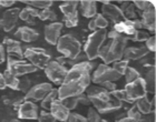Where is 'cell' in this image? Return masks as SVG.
Listing matches in <instances>:
<instances>
[{
  "label": "cell",
  "instance_id": "obj_18",
  "mask_svg": "<svg viewBox=\"0 0 156 122\" xmlns=\"http://www.w3.org/2000/svg\"><path fill=\"white\" fill-rule=\"evenodd\" d=\"M148 50L145 46H140V47H129L126 48L124 51L123 57L125 60H140V59L144 58L145 56L148 53Z\"/></svg>",
  "mask_w": 156,
  "mask_h": 122
},
{
  "label": "cell",
  "instance_id": "obj_9",
  "mask_svg": "<svg viewBox=\"0 0 156 122\" xmlns=\"http://www.w3.org/2000/svg\"><path fill=\"white\" fill-rule=\"evenodd\" d=\"M44 70H45L47 78L55 84H62L66 77V74L68 72V69L65 66L59 64L56 60L49 61V63L46 66Z\"/></svg>",
  "mask_w": 156,
  "mask_h": 122
},
{
  "label": "cell",
  "instance_id": "obj_36",
  "mask_svg": "<svg viewBox=\"0 0 156 122\" xmlns=\"http://www.w3.org/2000/svg\"><path fill=\"white\" fill-rule=\"evenodd\" d=\"M134 5L144 12V11H146V10L151 9V8H154L155 7V1H140V0H135Z\"/></svg>",
  "mask_w": 156,
  "mask_h": 122
},
{
  "label": "cell",
  "instance_id": "obj_34",
  "mask_svg": "<svg viewBox=\"0 0 156 122\" xmlns=\"http://www.w3.org/2000/svg\"><path fill=\"white\" fill-rule=\"evenodd\" d=\"M150 38V35L145 31H142V30H136L135 33L133 36H129V37H127L128 40H133V41H137V42H140V41H146L147 39Z\"/></svg>",
  "mask_w": 156,
  "mask_h": 122
},
{
  "label": "cell",
  "instance_id": "obj_3",
  "mask_svg": "<svg viewBox=\"0 0 156 122\" xmlns=\"http://www.w3.org/2000/svg\"><path fill=\"white\" fill-rule=\"evenodd\" d=\"M128 39L125 35H118L114 38H112L111 43L105 46L104 48H101L99 51V58L104 61V64H109L116 61H119L123 58L124 51L126 49Z\"/></svg>",
  "mask_w": 156,
  "mask_h": 122
},
{
  "label": "cell",
  "instance_id": "obj_17",
  "mask_svg": "<svg viewBox=\"0 0 156 122\" xmlns=\"http://www.w3.org/2000/svg\"><path fill=\"white\" fill-rule=\"evenodd\" d=\"M50 113L54 116V118H55L56 120L65 122L66 120H67V118H68L70 111L62 104V100L56 99L55 101L51 103V107H50Z\"/></svg>",
  "mask_w": 156,
  "mask_h": 122
},
{
  "label": "cell",
  "instance_id": "obj_50",
  "mask_svg": "<svg viewBox=\"0 0 156 122\" xmlns=\"http://www.w3.org/2000/svg\"><path fill=\"white\" fill-rule=\"evenodd\" d=\"M116 122H134L132 119H129V118H123V119H119L118 121H116Z\"/></svg>",
  "mask_w": 156,
  "mask_h": 122
},
{
  "label": "cell",
  "instance_id": "obj_40",
  "mask_svg": "<svg viewBox=\"0 0 156 122\" xmlns=\"http://www.w3.org/2000/svg\"><path fill=\"white\" fill-rule=\"evenodd\" d=\"M39 122H56V119L54 118L51 113L48 111H41L38 116Z\"/></svg>",
  "mask_w": 156,
  "mask_h": 122
},
{
  "label": "cell",
  "instance_id": "obj_49",
  "mask_svg": "<svg viewBox=\"0 0 156 122\" xmlns=\"http://www.w3.org/2000/svg\"><path fill=\"white\" fill-rule=\"evenodd\" d=\"M6 88V83H5V80H3L2 73H0V90H3Z\"/></svg>",
  "mask_w": 156,
  "mask_h": 122
},
{
  "label": "cell",
  "instance_id": "obj_7",
  "mask_svg": "<svg viewBox=\"0 0 156 122\" xmlns=\"http://www.w3.org/2000/svg\"><path fill=\"white\" fill-rule=\"evenodd\" d=\"M23 57L30 61V64L37 69H45L50 61V56L41 48H28L23 52Z\"/></svg>",
  "mask_w": 156,
  "mask_h": 122
},
{
  "label": "cell",
  "instance_id": "obj_25",
  "mask_svg": "<svg viewBox=\"0 0 156 122\" xmlns=\"http://www.w3.org/2000/svg\"><path fill=\"white\" fill-rule=\"evenodd\" d=\"M107 26H108V20L103 15H101V13H97L94 18H91L89 23H88V28L91 31H96V30H99V29H106Z\"/></svg>",
  "mask_w": 156,
  "mask_h": 122
},
{
  "label": "cell",
  "instance_id": "obj_37",
  "mask_svg": "<svg viewBox=\"0 0 156 122\" xmlns=\"http://www.w3.org/2000/svg\"><path fill=\"white\" fill-rule=\"evenodd\" d=\"M127 118L132 119L134 122H140L142 119V113L138 111L136 106H133L128 111H127Z\"/></svg>",
  "mask_w": 156,
  "mask_h": 122
},
{
  "label": "cell",
  "instance_id": "obj_41",
  "mask_svg": "<svg viewBox=\"0 0 156 122\" xmlns=\"http://www.w3.org/2000/svg\"><path fill=\"white\" fill-rule=\"evenodd\" d=\"M65 122H87V119L78 113H69L68 118Z\"/></svg>",
  "mask_w": 156,
  "mask_h": 122
},
{
  "label": "cell",
  "instance_id": "obj_30",
  "mask_svg": "<svg viewBox=\"0 0 156 122\" xmlns=\"http://www.w3.org/2000/svg\"><path fill=\"white\" fill-rule=\"evenodd\" d=\"M23 3H26L28 6L35 7V9H49L52 5L51 0H25L23 1Z\"/></svg>",
  "mask_w": 156,
  "mask_h": 122
},
{
  "label": "cell",
  "instance_id": "obj_39",
  "mask_svg": "<svg viewBox=\"0 0 156 122\" xmlns=\"http://www.w3.org/2000/svg\"><path fill=\"white\" fill-rule=\"evenodd\" d=\"M31 88V83L28 78H23L21 80H19V84H18V90L21 91L23 93H27Z\"/></svg>",
  "mask_w": 156,
  "mask_h": 122
},
{
  "label": "cell",
  "instance_id": "obj_19",
  "mask_svg": "<svg viewBox=\"0 0 156 122\" xmlns=\"http://www.w3.org/2000/svg\"><path fill=\"white\" fill-rule=\"evenodd\" d=\"M15 36H16V38L20 39L23 42H34L39 38V33L36 30L26 26L18 28Z\"/></svg>",
  "mask_w": 156,
  "mask_h": 122
},
{
  "label": "cell",
  "instance_id": "obj_44",
  "mask_svg": "<svg viewBox=\"0 0 156 122\" xmlns=\"http://www.w3.org/2000/svg\"><path fill=\"white\" fill-rule=\"evenodd\" d=\"M113 29L117 32V33H119V35H124V32H125V29H126V25H125V21L124 22H118L116 23L114 26Z\"/></svg>",
  "mask_w": 156,
  "mask_h": 122
},
{
  "label": "cell",
  "instance_id": "obj_27",
  "mask_svg": "<svg viewBox=\"0 0 156 122\" xmlns=\"http://www.w3.org/2000/svg\"><path fill=\"white\" fill-rule=\"evenodd\" d=\"M3 80L6 83V87H9L12 90H18V84H19V79L18 77H16L15 74H12L9 70H5V72L2 73Z\"/></svg>",
  "mask_w": 156,
  "mask_h": 122
},
{
  "label": "cell",
  "instance_id": "obj_42",
  "mask_svg": "<svg viewBox=\"0 0 156 122\" xmlns=\"http://www.w3.org/2000/svg\"><path fill=\"white\" fill-rule=\"evenodd\" d=\"M146 48L148 51L155 52L156 51V38L155 36H152L146 40Z\"/></svg>",
  "mask_w": 156,
  "mask_h": 122
},
{
  "label": "cell",
  "instance_id": "obj_43",
  "mask_svg": "<svg viewBox=\"0 0 156 122\" xmlns=\"http://www.w3.org/2000/svg\"><path fill=\"white\" fill-rule=\"evenodd\" d=\"M99 86H101V88H104L105 90L108 91L109 93L116 90V84H115L114 82H104V83L99 84Z\"/></svg>",
  "mask_w": 156,
  "mask_h": 122
},
{
  "label": "cell",
  "instance_id": "obj_32",
  "mask_svg": "<svg viewBox=\"0 0 156 122\" xmlns=\"http://www.w3.org/2000/svg\"><path fill=\"white\" fill-rule=\"evenodd\" d=\"M125 80H126V83H130V82H133L134 80H136L137 78H140V73H138V71L136 69H134L132 67H127L126 71H125Z\"/></svg>",
  "mask_w": 156,
  "mask_h": 122
},
{
  "label": "cell",
  "instance_id": "obj_35",
  "mask_svg": "<svg viewBox=\"0 0 156 122\" xmlns=\"http://www.w3.org/2000/svg\"><path fill=\"white\" fill-rule=\"evenodd\" d=\"M127 67H128V61L127 60H122V61H116L114 62V66H113V69L116 71L117 73L120 74V76H124L125 74V71H126Z\"/></svg>",
  "mask_w": 156,
  "mask_h": 122
},
{
  "label": "cell",
  "instance_id": "obj_31",
  "mask_svg": "<svg viewBox=\"0 0 156 122\" xmlns=\"http://www.w3.org/2000/svg\"><path fill=\"white\" fill-rule=\"evenodd\" d=\"M123 12L124 17L126 18V20H135L137 19V15L135 12V7L134 5H130L129 2H123L122 8H119Z\"/></svg>",
  "mask_w": 156,
  "mask_h": 122
},
{
  "label": "cell",
  "instance_id": "obj_26",
  "mask_svg": "<svg viewBox=\"0 0 156 122\" xmlns=\"http://www.w3.org/2000/svg\"><path fill=\"white\" fill-rule=\"evenodd\" d=\"M38 15L39 11L37 9L31 8V7H26L23 10H20L19 18L23 21L30 23V25H35V18L38 17Z\"/></svg>",
  "mask_w": 156,
  "mask_h": 122
},
{
  "label": "cell",
  "instance_id": "obj_2",
  "mask_svg": "<svg viewBox=\"0 0 156 122\" xmlns=\"http://www.w3.org/2000/svg\"><path fill=\"white\" fill-rule=\"evenodd\" d=\"M87 91V99L89 102L94 104L98 113H107L111 111L118 110L122 107V102L115 99L111 93L106 91L101 87H88L86 89Z\"/></svg>",
  "mask_w": 156,
  "mask_h": 122
},
{
  "label": "cell",
  "instance_id": "obj_52",
  "mask_svg": "<svg viewBox=\"0 0 156 122\" xmlns=\"http://www.w3.org/2000/svg\"><path fill=\"white\" fill-rule=\"evenodd\" d=\"M0 8H1V2H0Z\"/></svg>",
  "mask_w": 156,
  "mask_h": 122
},
{
  "label": "cell",
  "instance_id": "obj_12",
  "mask_svg": "<svg viewBox=\"0 0 156 122\" xmlns=\"http://www.w3.org/2000/svg\"><path fill=\"white\" fill-rule=\"evenodd\" d=\"M103 7H101V15L106 18L109 19L112 22H114L115 25L118 22H124L126 18L124 17L122 10L115 5H112L109 1H101Z\"/></svg>",
  "mask_w": 156,
  "mask_h": 122
},
{
  "label": "cell",
  "instance_id": "obj_38",
  "mask_svg": "<svg viewBox=\"0 0 156 122\" xmlns=\"http://www.w3.org/2000/svg\"><path fill=\"white\" fill-rule=\"evenodd\" d=\"M87 122H101V116L96 109L94 108H89L88 109V114H87Z\"/></svg>",
  "mask_w": 156,
  "mask_h": 122
},
{
  "label": "cell",
  "instance_id": "obj_23",
  "mask_svg": "<svg viewBox=\"0 0 156 122\" xmlns=\"http://www.w3.org/2000/svg\"><path fill=\"white\" fill-rule=\"evenodd\" d=\"M155 104V98L152 101L147 99V96H144L136 100V108L140 113L143 114H150L153 111V107Z\"/></svg>",
  "mask_w": 156,
  "mask_h": 122
},
{
  "label": "cell",
  "instance_id": "obj_6",
  "mask_svg": "<svg viewBox=\"0 0 156 122\" xmlns=\"http://www.w3.org/2000/svg\"><path fill=\"white\" fill-rule=\"evenodd\" d=\"M124 93L126 96V100L128 103L136 102L142 97L146 96V83L144 81V78L140 77L136 80H134L130 83H126V87L124 89Z\"/></svg>",
  "mask_w": 156,
  "mask_h": 122
},
{
  "label": "cell",
  "instance_id": "obj_22",
  "mask_svg": "<svg viewBox=\"0 0 156 122\" xmlns=\"http://www.w3.org/2000/svg\"><path fill=\"white\" fill-rule=\"evenodd\" d=\"M62 104L67 108V109L70 111V110H74L77 108L78 103H83V104H89V100L87 99L86 96H75V97H69V98H66V99L62 100Z\"/></svg>",
  "mask_w": 156,
  "mask_h": 122
},
{
  "label": "cell",
  "instance_id": "obj_47",
  "mask_svg": "<svg viewBox=\"0 0 156 122\" xmlns=\"http://www.w3.org/2000/svg\"><path fill=\"white\" fill-rule=\"evenodd\" d=\"M133 23H134V28H135L136 30H140L142 28H143V26H142V22H140V19L133 20Z\"/></svg>",
  "mask_w": 156,
  "mask_h": 122
},
{
  "label": "cell",
  "instance_id": "obj_29",
  "mask_svg": "<svg viewBox=\"0 0 156 122\" xmlns=\"http://www.w3.org/2000/svg\"><path fill=\"white\" fill-rule=\"evenodd\" d=\"M145 83H146V90L151 93L155 92V68H151L145 74Z\"/></svg>",
  "mask_w": 156,
  "mask_h": 122
},
{
  "label": "cell",
  "instance_id": "obj_28",
  "mask_svg": "<svg viewBox=\"0 0 156 122\" xmlns=\"http://www.w3.org/2000/svg\"><path fill=\"white\" fill-rule=\"evenodd\" d=\"M56 99H58V89H54V88H52L51 90H50V92L41 100V108L47 110V111L50 110L51 103L54 102Z\"/></svg>",
  "mask_w": 156,
  "mask_h": 122
},
{
  "label": "cell",
  "instance_id": "obj_10",
  "mask_svg": "<svg viewBox=\"0 0 156 122\" xmlns=\"http://www.w3.org/2000/svg\"><path fill=\"white\" fill-rule=\"evenodd\" d=\"M79 1H65L59 6V9L64 15V19H65V26L68 28L76 27L78 23V12L77 7Z\"/></svg>",
  "mask_w": 156,
  "mask_h": 122
},
{
  "label": "cell",
  "instance_id": "obj_48",
  "mask_svg": "<svg viewBox=\"0 0 156 122\" xmlns=\"http://www.w3.org/2000/svg\"><path fill=\"white\" fill-rule=\"evenodd\" d=\"M140 122H155V117L151 116V117H146V118H142Z\"/></svg>",
  "mask_w": 156,
  "mask_h": 122
},
{
  "label": "cell",
  "instance_id": "obj_15",
  "mask_svg": "<svg viewBox=\"0 0 156 122\" xmlns=\"http://www.w3.org/2000/svg\"><path fill=\"white\" fill-rule=\"evenodd\" d=\"M62 27H64V25L62 22H57V21L45 26L44 33H45L46 41L52 46L57 45V42L60 38V32H62Z\"/></svg>",
  "mask_w": 156,
  "mask_h": 122
},
{
  "label": "cell",
  "instance_id": "obj_20",
  "mask_svg": "<svg viewBox=\"0 0 156 122\" xmlns=\"http://www.w3.org/2000/svg\"><path fill=\"white\" fill-rule=\"evenodd\" d=\"M142 26L152 33H155V7L142 13Z\"/></svg>",
  "mask_w": 156,
  "mask_h": 122
},
{
  "label": "cell",
  "instance_id": "obj_21",
  "mask_svg": "<svg viewBox=\"0 0 156 122\" xmlns=\"http://www.w3.org/2000/svg\"><path fill=\"white\" fill-rule=\"evenodd\" d=\"M3 43L6 45L7 52L10 55V57H11V56H17V57H19L20 59L23 58V48H21L19 41L13 40V39H10V38H5L3 39Z\"/></svg>",
  "mask_w": 156,
  "mask_h": 122
},
{
  "label": "cell",
  "instance_id": "obj_46",
  "mask_svg": "<svg viewBox=\"0 0 156 122\" xmlns=\"http://www.w3.org/2000/svg\"><path fill=\"white\" fill-rule=\"evenodd\" d=\"M1 2V7H11L15 3L13 0H0Z\"/></svg>",
  "mask_w": 156,
  "mask_h": 122
},
{
  "label": "cell",
  "instance_id": "obj_1",
  "mask_svg": "<svg viewBox=\"0 0 156 122\" xmlns=\"http://www.w3.org/2000/svg\"><path fill=\"white\" fill-rule=\"evenodd\" d=\"M91 68L93 64L89 61L73 66L58 89V99L64 100L69 97L83 94L90 84Z\"/></svg>",
  "mask_w": 156,
  "mask_h": 122
},
{
  "label": "cell",
  "instance_id": "obj_45",
  "mask_svg": "<svg viewBox=\"0 0 156 122\" xmlns=\"http://www.w3.org/2000/svg\"><path fill=\"white\" fill-rule=\"evenodd\" d=\"M6 59V53H5V48L2 45H0V64L2 63Z\"/></svg>",
  "mask_w": 156,
  "mask_h": 122
},
{
  "label": "cell",
  "instance_id": "obj_51",
  "mask_svg": "<svg viewBox=\"0 0 156 122\" xmlns=\"http://www.w3.org/2000/svg\"><path fill=\"white\" fill-rule=\"evenodd\" d=\"M101 122H108L107 120H101Z\"/></svg>",
  "mask_w": 156,
  "mask_h": 122
},
{
  "label": "cell",
  "instance_id": "obj_13",
  "mask_svg": "<svg viewBox=\"0 0 156 122\" xmlns=\"http://www.w3.org/2000/svg\"><path fill=\"white\" fill-rule=\"evenodd\" d=\"M52 89V86L50 83H39L30 88V90L26 93L25 100L27 101H41L45 98L50 90Z\"/></svg>",
  "mask_w": 156,
  "mask_h": 122
},
{
  "label": "cell",
  "instance_id": "obj_8",
  "mask_svg": "<svg viewBox=\"0 0 156 122\" xmlns=\"http://www.w3.org/2000/svg\"><path fill=\"white\" fill-rule=\"evenodd\" d=\"M120 77L122 76L117 73L116 71L109 66L99 64L97 69L95 70L93 77H91V81L96 84H101L104 82H114L116 80H119Z\"/></svg>",
  "mask_w": 156,
  "mask_h": 122
},
{
  "label": "cell",
  "instance_id": "obj_11",
  "mask_svg": "<svg viewBox=\"0 0 156 122\" xmlns=\"http://www.w3.org/2000/svg\"><path fill=\"white\" fill-rule=\"evenodd\" d=\"M7 70H9L12 74H15L16 77H19V76H25V74L28 73H33V72H36L38 69L35 68L33 64L27 63L25 60H17V59H13L12 57H8V66H7Z\"/></svg>",
  "mask_w": 156,
  "mask_h": 122
},
{
  "label": "cell",
  "instance_id": "obj_33",
  "mask_svg": "<svg viewBox=\"0 0 156 122\" xmlns=\"http://www.w3.org/2000/svg\"><path fill=\"white\" fill-rule=\"evenodd\" d=\"M38 18L42 21H45V20H51V21H56L57 20V15H56L52 10L49 9H44L41 10L38 15Z\"/></svg>",
  "mask_w": 156,
  "mask_h": 122
},
{
  "label": "cell",
  "instance_id": "obj_16",
  "mask_svg": "<svg viewBox=\"0 0 156 122\" xmlns=\"http://www.w3.org/2000/svg\"><path fill=\"white\" fill-rule=\"evenodd\" d=\"M18 118L19 119H38V107L33 101L25 100L18 108Z\"/></svg>",
  "mask_w": 156,
  "mask_h": 122
},
{
  "label": "cell",
  "instance_id": "obj_14",
  "mask_svg": "<svg viewBox=\"0 0 156 122\" xmlns=\"http://www.w3.org/2000/svg\"><path fill=\"white\" fill-rule=\"evenodd\" d=\"M19 8H10L6 10L2 15V18L0 20V26L6 32H9L15 28L17 25V21L19 19Z\"/></svg>",
  "mask_w": 156,
  "mask_h": 122
},
{
  "label": "cell",
  "instance_id": "obj_5",
  "mask_svg": "<svg viewBox=\"0 0 156 122\" xmlns=\"http://www.w3.org/2000/svg\"><path fill=\"white\" fill-rule=\"evenodd\" d=\"M106 37H107L106 29L96 30L88 37L87 41L84 46V51L87 57V60H95L99 57V51Z\"/></svg>",
  "mask_w": 156,
  "mask_h": 122
},
{
  "label": "cell",
  "instance_id": "obj_24",
  "mask_svg": "<svg viewBox=\"0 0 156 122\" xmlns=\"http://www.w3.org/2000/svg\"><path fill=\"white\" fill-rule=\"evenodd\" d=\"M80 9L81 15L85 18H94L97 15V7H96V1H86L83 0L80 1Z\"/></svg>",
  "mask_w": 156,
  "mask_h": 122
},
{
  "label": "cell",
  "instance_id": "obj_4",
  "mask_svg": "<svg viewBox=\"0 0 156 122\" xmlns=\"http://www.w3.org/2000/svg\"><path fill=\"white\" fill-rule=\"evenodd\" d=\"M56 46H57V51L62 53L64 57L68 60H74L80 55L81 43L73 35L68 33L60 37Z\"/></svg>",
  "mask_w": 156,
  "mask_h": 122
}]
</instances>
